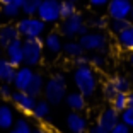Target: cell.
<instances>
[{
  "label": "cell",
  "instance_id": "6da1fadb",
  "mask_svg": "<svg viewBox=\"0 0 133 133\" xmlns=\"http://www.w3.org/2000/svg\"><path fill=\"white\" fill-rule=\"evenodd\" d=\"M74 82L78 92H82L85 97H90L96 92L97 80H96L94 70L89 65H77V68L74 72Z\"/></svg>",
  "mask_w": 133,
  "mask_h": 133
},
{
  "label": "cell",
  "instance_id": "7a4b0ae2",
  "mask_svg": "<svg viewBox=\"0 0 133 133\" xmlns=\"http://www.w3.org/2000/svg\"><path fill=\"white\" fill-rule=\"evenodd\" d=\"M65 89H66V84H65V78L63 75H55L51 77L50 80L44 82L43 87V92L46 96V101L51 102V104H60L65 97Z\"/></svg>",
  "mask_w": 133,
  "mask_h": 133
},
{
  "label": "cell",
  "instance_id": "3957f363",
  "mask_svg": "<svg viewBox=\"0 0 133 133\" xmlns=\"http://www.w3.org/2000/svg\"><path fill=\"white\" fill-rule=\"evenodd\" d=\"M44 24L39 17L34 16H28L21 19L17 22V31H19V36H22L24 39H29V38H39L44 31Z\"/></svg>",
  "mask_w": 133,
  "mask_h": 133
},
{
  "label": "cell",
  "instance_id": "277c9868",
  "mask_svg": "<svg viewBox=\"0 0 133 133\" xmlns=\"http://www.w3.org/2000/svg\"><path fill=\"white\" fill-rule=\"evenodd\" d=\"M24 48V63L29 66H34L43 58V41L39 38H29L22 41Z\"/></svg>",
  "mask_w": 133,
  "mask_h": 133
},
{
  "label": "cell",
  "instance_id": "5b68a950",
  "mask_svg": "<svg viewBox=\"0 0 133 133\" xmlns=\"http://www.w3.org/2000/svg\"><path fill=\"white\" fill-rule=\"evenodd\" d=\"M38 17L43 22H55L60 17V2L58 0H41L38 7Z\"/></svg>",
  "mask_w": 133,
  "mask_h": 133
},
{
  "label": "cell",
  "instance_id": "8992f818",
  "mask_svg": "<svg viewBox=\"0 0 133 133\" xmlns=\"http://www.w3.org/2000/svg\"><path fill=\"white\" fill-rule=\"evenodd\" d=\"M80 46L87 51H106V46H108V41H106L104 34L101 32H89L80 36Z\"/></svg>",
  "mask_w": 133,
  "mask_h": 133
},
{
  "label": "cell",
  "instance_id": "52a82bcc",
  "mask_svg": "<svg viewBox=\"0 0 133 133\" xmlns=\"http://www.w3.org/2000/svg\"><path fill=\"white\" fill-rule=\"evenodd\" d=\"M133 9L131 0H109L108 2V14L113 19H128Z\"/></svg>",
  "mask_w": 133,
  "mask_h": 133
},
{
  "label": "cell",
  "instance_id": "ba28073f",
  "mask_svg": "<svg viewBox=\"0 0 133 133\" xmlns=\"http://www.w3.org/2000/svg\"><path fill=\"white\" fill-rule=\"evenodd\" d=\"M130 90V82L128 78L121 77V75H116V77H111L108 82L104 84V96L108 99H111L113 96H116L118 92H128Z\"/></svg>",
  "mask_w": 133,
  "mask_h": 133
},
{
  "label": "cell",
  "instance_id": "9c48e42d",
  "mask_svg": "<svg viewBox=\"0 0 133 133\" xmlns=\"http://www.w3.org/2000/svg\"><path fill=\"white\" fill-rule=\"evenodd\" d=\"M5 55H7V60L12 62V65L21 66L24 63V48H22V39L17 38L14 39L12 43H9L5 46Z\"/></svg>",
  "mask_w": 133,
  "mask_h": 133
},
{
  "label": "cell",
  "instance_id": "30bf717a",
  "mask_svg": "<svg viewBox=\"0 0 133 133\" xmlns=\"http://www.w3.org/2000/svg\"><path fill=\"white\" fill-rule=\"evenodd\" d=\"M10 99L16 102V106L19 108L22 113L32 114V109H34V104H36V99L32 96H29L26 90H17V92H12Z\"/></svg>",
  "mask_w": 133,
  "mask_h": 133
},
{
  "label": "cell",
  "instance_id": "8fae6325",
  "mask_svg": "<svg viewBox=\"0 0 133 133\" xmlns=\"http://www.w3.org/2000/svg\"><path fill=\"white\" fill-rule=\"evenodd\" d=\"M32 75H34V72L31 70V66H29V65L17 66L12 84L16 85L17 90H26V89H28V85L31 84V80H32Z\"/></svg>",
  "mask_w": 133,
  "mask_h": 133
},
{
  "label": "cell",
  "instance_id": "7c38bea8",
  "mask_svg": "<svg viewBox=\"0 0 133 133\" xmlns=\"http://www.w3.org/2000/svg\"><path fill=\"white\" fill-rule=\"evenodd\" d=\"M84 24L82 17H80V14H77L75 12L74 16L66 17V19H63L62 22V34H65L66 38H74V36H78V29H80V26Z\"/></svg>",
  "mask_w": 133,
  "mask_h": 133
},
{
  "label": "cell",
  "instance_id": "4fadbf2b",
  "mask_svg": "<svg viewBox=\"0 0 133 133\" xmlns=\"http://www.w3.org/2000/svg\"><path fill=\"white\" fill-rule=\"evenodd\" d=\"M66 128L70 133H84L87 130V119L80 114V111H74L66 116Z\"/></svg>",
  "mask_w": 133,
  "mask_h": 133
},
{
  "label": "cell",
  "instance_id": "5bb4252c",
  "mask_svg": "<svg viewBox=\"0 0 133 133\" xmlns=\"http://www.w3.org/2000/svg\"><path fill=\"white\" fill-rule=\"evenodd\" d=\"M118 121H119V113H118L114 108H108V109H104L101 113L97 125L102 126L104 130H108V131H111V130H113V126L116 125Z\"/></svg>",
  "mask_w": 133,
  "mask_h": 133
},
{
  "label": "cell",
  "instance_id": "9a60e30c",
  "mask_svg": "<svg viewBox=\"0 0 133 133\" xmlns=\"http://www.w3.org/2000/svg\"><path fill=\"white\" fill-rule=\"evenodd\" d=\"M43 48L50 53V55H58L60 51L63 50V44H62L60 36L55 34V32L48 34L46 38H44V41H43Z\"/></svg>",
  "mask_w": 133,
  "mask_h": 133
},
{
  "label": "cell",
  "instance_id": "2e32d148",
  "mask_svg": "<svg viewBox=\"0 0 133 133\" xmlns=\"http://www.w3.org/2000/svg\"><path fill=\"white\" fill-rule=\"evenodd\" d=\"M116 39H118V44L126 51H133V24H130L126 29L116 32Z\"/></svg>",
  "mask_w": 133,
  "mask_h": 133
},
{
  "label": "cell",
  "instance_id": "e0dca14e",
  "mask_svg": "<svg viewBox=\"0 0 133 133\" xmlns=\"http://www.w3.org/2000/svg\"><path fill=\"white\" fill-rule=\"evenodd\" d=\"M16 65H12V62H9L7 58H2L0 56V80L2 82L10 84L14 80V75H16Z\"/></svg>",
  "mask_w": 133,
  "mask_h": 133
},
{
  "label": "cell",
  "instance_id": "ac0fdd59",
  "mask_svg": "<svg viewBox=\"0 0 133 133\" xmlns=\"http://www.w3.org/2000/svg\"><path fill=\"white\" fill-rule=\"evenodd\" d=\"M21 38L19 36V31H17V26H10V24H7V26H2L0 28V46H7L9 43H12L14 39Z\"/></svg>",
  "mask_w": 133,
  "mask_h": 133
},
{
  "label": "cell",
  "instance_id": "d6986e66",
  "mask_svg": "<svg viewBox=\"0 0 133 133\" xmlns=\"http://www.w3.org/2000/svg\"><path fill=\"white\" fill-rule=\"evenodd\" d=\"M66 104L70 106L74 111H82L85 108V96L82 92H72V94L66 96Z\"/></svg>",
  "mask_w": 133,
  "mask_h": 133
},
{
  "label": "cell",
  "instance_id": "ffe728a7",
  "mask_svg": "<svg viewBox=\"0 0 133 133\" xmlns=\"http://www.w3.org/2000/svg\"><path fill=\"white\" fill-rule=\"evenodd\" d=\"M43 87H44V80H43V77H41L39 74H34V75H32L31 84H29L28 89H26V92H28L29 96H32V97H36V96L41 94Z\"/></svg>",
  "mask_w": 133,
  "mask_h": 133
},
{
  "label": "cell",
  "instance_id": "44dd1931",
  "mask_svg": "<svg viewBox=\"0 0 133 133\" xmlns=\"http://www.w3.org/2000/svg\"><path fill=\"white\" fill-rule=\"evenodd\" d=\"M14 123V113L9 106H0V128H10Z\"/></svg>",
  "mask_w": 133,
  "mask_h": 133
},
{
  "label": "cell",
  "instance_id": "7402d4cb",
  "mask_svg": "<svg viewBox=\"0 0 133 133\" xmlns=\"http://www.w3.org/2000/svg\"><path fill=\"white\" fill-rule=\"evenodd\" d=\"M39 4H41V0H22L21 10H22L26 16H36V14H38Z\"/></svg>",
  "mask_w": 133,
  "mask_h": 133
},
{
  "label": "cell",
  "instance_id": "603a6c76",
  "mask_svg": "<svg viewBox=\"0 0 133 133\" xmlns=\"http://www.w3.org/2000/svg\"><path fill=\"white\" fill-rule=\"evenodd\" d=\"M111 104H113L111 108H114L118 113H121L126 106H128V101H126V92H118L116 96H113V97H111Z\"/></svg>",
  "mask_w": 133,
  "mask_h": 133
},
{
  "label": "cell",
  "instance_id": "cb8c5ba5",
  "mask_svg": "<svg viewBox=\"0 0 133 133\" xmlns=\"http://www.w3.org/2000/svg\"><path fill=\"white\" fill-rule=\"evenodd\" d=\"M48 114H50V104H48V101H36L34 109H32V116L41 119V118H46Z\"/></svg>",
  "mask_w": 133,
  "mask_h": 133
},
{
  "label": "cell",
  "instance_id": "d4e9b609",
  "mask_svg": "<svg viewBox=\"0 0 133 133\" xmlns=\"http://www.w3.org/2000/svg\"><path fill=\"white\" fill-rule=\"evenodd\" d=\"M75 2H72V0H63V2H60V17L62 19H66V17H70L75 14Z\"/></svg>",
  "mask_w": 133,
  "mask_h": 133
},
{
  "label": "cell",
  "instance_id": "484cf974",
  "mask_svg": "<svg viewBox=\"0 0 133 133\" xmlns=\"http://www.w3.org/2000/svg\"><path fill=\"white\" fill-rule=\"evenodd\" d=\"M63 51H65L68 56H72V58H77V56L82 55L84 48L80 46V43H75V41H68V43L63 46Z\"/></svg>",
  "mask_w": 133,
  "mask_h": 133
},
{
  "label": "cell",
  "instance_id": "4316f807",
  "mask_svg": "<svg viewBox=\"0 0 133 133\" xmlns=\"http://www.w3.org/2000/svg\"><path fill=\"white\" fill-rule=\"evenodd\" d=\"M19 12H21V5H16V4H4V7H2V14L9 19L17 17Z\"/></svg>",
  "mask_w": 133,
  "mask_h": 133
},
{
  "label": "cell",
  "instance_id": "83f0119b",
  "mask_svg": "<svg viewBox=\"0 0 133 133\" xmlns=\"http://www.w3.org/2000/svg\"><path fill=\"white\" fill-rule=\"evenodd\" d=\"M119 114H121L119 119H121L125 125H128L130 128H133V106H126Z\"/></svg>",
  "mask_w": 133,
  "mask_h": 133
},
{
  "label": "cell",
  "instance_id": "f1b7e54d",
  "mask_svg": "<svg viewBox=\"0 0 133 133\" xmlns=\"http://www.w3.org/2000/svg\"><path fill=\"white\" fill-rule=\"evenodd\" d=\"M10 133H32V130H31V125L26 119H17Z\"/></svg>",
  "mask_w": 133,
  "mask_h": 133
},
{
  "label": "cell",
  "instance_id": "f546056e",
  "mask_svg": "<svg viewBox=\"0 0 133 133\" xmlns=\"http://www.w3.org/2000/svg\"><path fill=\"white\" fill-rule=\"evenodd\" d=\"M130 24H131V21H128V19H113L111 29H113L114 32H119V31H123V29H126Z\"/></svg>",
  "mask_w": 133,
  "mask_h": 133
},
{
  "label": "cell",
  "instance_id": "4dcf8cb0",
  "mask_svg": "<svg viewBox=\"0 0 133 133\" xmlns=\"http://www.w3.org/2000/svg\"><path fill=\"white\" fill-rule=\"evenodd\" d=\"M106 19L104 17H90L89 19V26H92V28H97V29H102L106 28Z\"/></svg>",
  "mask_w": 133,
  "mask_h": 133
},
{
  "label": "cell",
  "instance_id": "1f68e13d",
  "mask_svg": "<svg viewBox=\"0 0 133 133\" xmlns=\"http://www.w3.org/2000/svg\"><path fill=\"white\" fill-rule=\"evenodd\" d=\"M109 133H130V126H128V125H125V123L119 119V121H118L116 125L113 126V130H111Z\"/></svg>",
  "mask_w": 133,
  "mask_h": 133
},
{
  "label": "cell",
  "instance_id": "d6a6232c",
  "mask_svg": "<svg viewBox=\"0 0 133 133\" xmlns=\"http://www.w3.org/2000/svg\"><path fill=\"white\" fill-rule=\"evenodd\" d=\"M0 96H2L4 99H9V97L12 96V89L9 87V84H7V82H5L4 85H0Z\"/></svg>",
  "mask_w": 133,
  "mask_h": 133
},
{
  "label": "cell",
  "instance_id": "836d02e7",
  "mask_svg": "<svg viewBox=\"0 0 133 133\" xmlns=\"http://www.w3.org/2000/svg\"><path fill=\"white\" fill-rule=\"evenodd\" d=\"M90 63L94 66H99V68H101V66H104V58H102L101 55H94L90 58Z\"/></svg>",
  "mask_w": 133,
  "mask_h": 133
},
{
  "label": "cell",
  "instance_id": "e575fe53",
  "mask_svg": "<svg viewBox=\"0 0 133 133\" xmlns=\"http://www.w3.org/2000/svg\"><path fill=\"white\" fill-rule=\"evenodd\" d=\"M89 133H109V131H108V130H104L102 126H99V125H94V126H90Z\"/></svg>",
  "mask_w": 133,
  "mask_h": 133
},
{
  "label": "cell",
  "instance_id": "d590c367",
  "mask_svg": "<svg viewBox=\"0 0 133 133\" xmlns=\"http://www.w3.org/2000/svg\"><path fill=\"white\" fill-rule=\"evenodd\" d=\"M89 62H90V60L85 58L84 55H80V56H77V58H75V65H89Z\"/></svg>",
  "mask_w": 133,
  "mask_h": 133
},
{
  "label": "cell",
  "instance_id": "8d00e7d4",
  "mask_svg": "<svg viewBox=\"0 0 133 133\" xmlns=\"http://www.w3.org/2000/svg\"><path fill=\"white\" fill-rule=\"evenodd\" d=\"M92 5H96V7H99V5H104V4H108L109 0H89Z\"/></svg>",
  "mask_w": 133,
  "mask_h": 133
},
{
  "label": "cell",
  "instance_id": "74e56055",
  "mask_svg": "<svg viewBox=\"0 0 133 133\" xmlns=\"http://www.w3.org/2000/svg\"><path fill=\"white\" fill-rule=\"evenodd\" d=\"M0 4H16V5H21L22 4V0H0Z\"/></svg>",
  "mask_w": 133,
  "mask_h": 133
},
{
  "label": "cell",
  "instance_id": "f35d334b",
  "mask_svg": "<svg viewBox=\"0 0 133 133\" xmlns=\"http://www.w3.org/2000/svg\"><path fill=\"white\" fill-rule=\"evenodd\" d=\"M126 101H128V106H133V90L126 92Z\"/></svg>",
  "mask_w": 133,
  "mask_h": 133
},
{
  "label": "cell",
  "instance_id": "ab89813d",
  "mask_svg": "<svg viewBox=\"0 0 133 133\" xmlns=\"http://www.w3.org/2000/svg\"><path fill=\"white\" fill-rule=\"evenodd\" d=\"M85 32H87V26H85V24H82V26H80V29H78V36L85 34Z\"/></svg>",
  "mask_w": 133,
  "mask_h": 133
},
{
  "label": "cell",
  "instance_id": "60d3db41",
  "mask_svg": "<svg viewBox=\"0 0 133 133\" xmlns=\"http://www.w3.org/2000/svg\"><path fill=\"white\" fill-rule=\"evenodd\" d=\"M32 133H48V131H46L44 128H36V130H34Z\"/></svg>",
  "mask_w": 133,
  "mask_h": 133
},
{
  "label": "cell",
  "instance_id": "b9f144b4",
  "mask_svg": "<svg viewBox=\"0 0 133 133\" xmlns=\"http://www.w3.org/2000/svg\"><path fill=\"white\" fill-rule=\"evenodd\" d=\"M130 19L133 21V9H131V14H130Z\"/></svg>",
  "mask_w": 133,
  "mask_h": 133
},
{
  "label": "cell",
  "instance_id": "7bdbcfd3",
  "mask_svg": "<svg viewBox=\"0 0 133 133\" xmlns=\"http://www.w3.org/2000/svg\"><path fill=\"white\" fill-rule=\"evenodd\" d=\"M130 62L133 63V51H131V56H130Z\"/></svg>",
  "mask_w": 133,
  "mask_h": 133
},
{
  "label": "cell",
  "instance_id": "ee69618b",
  "mask_svg": "<svg viewBox=\"0 0 133 133\" xmlns=\"http://www.w3.org/2000/svg\"><path fill=\"white\" fill-rule=\"evenodd\" d=\"M0 56H2V46H0Z\"/></svg>",
  "mask_w": 133,
  "mask_h": 133
},
{
  "label": "cell",
  "instance_id": "f6af8a7d",
  "mask_svg": "<svg viewBox=\"0 0 133 133\" xmlns=\"http://www.w3.org/2000/svg\"><path fill=\"white\" fill-rule=\"evenodd\" d=\"M72 2H75V0H72Z\"/></svg>",
  "mask_w": 133,
  "mask_h": 133
},
{
  "label": "cell",
  "instance_id": "bcb514c9",
  "mask_svg": "<svg viewBox=\"0 0 133 133\" xmlns=\"http://www.w3.org/2000/svg\"><path fill=\"white\" fill-rule=\"evenodd\" d=\"M0 14H2V12H0Z\"/></svg>",
  "mask_w": 133,
  "mask_h": 133
}]
</instances>
